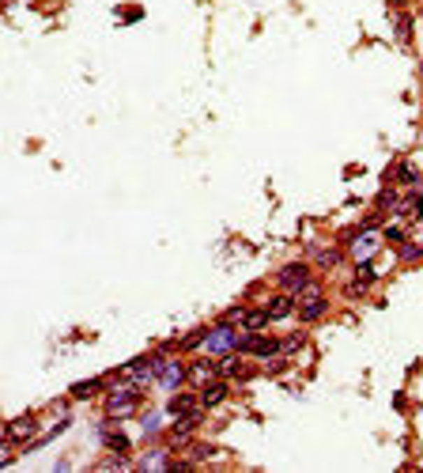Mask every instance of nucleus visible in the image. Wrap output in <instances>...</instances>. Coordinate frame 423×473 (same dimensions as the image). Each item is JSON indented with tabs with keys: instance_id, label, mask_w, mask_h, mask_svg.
I'll return each mask as SVG.
<instances>
[{
	"instance_id": "obj_15",
	"label": "nucleus",
	"mask_w": 423,
	"mask_h": 473,
	"mask_svg": "<svg viewBox=\"0 0 423 473\" xmlns=\"http://www.w3.org/2000/svg\"><path fill=\"white\" fill-rule=\"evenodd\" d=\"M303 348H306V333H287V337H280V356H299Z\"/></svg>"
},
{
	"instance_id": "obj_16",
	"label": "nucleus",
	"mask_w": 423,
	"mask_h": 473,
	"mask_svg": "<svg viewBox=\"0 0 423 473\" xmlns=\"http://www.w3.org/2000/svg\"><path fill=\"white\" fill-rule=\"evenodd\" d=\"M393 23H397V38L408 42L412 38V15L404 12V8H393Z\"/></svg>"
},
{
	"instance_id": "obj_20",
	"label": "nucleus",
	"mask_w": 423,
	"mask_h": 473,
	"mask_svg": "<svg viewBox=\"0 0 423 473\" xmlns=\"http://www.w3.org/2000/svg\"><path fill=\"white\" fill-rule=\"evenodd\" d=\"M397 182H401V185H420V171H416L412 163H401V167H397Z\"/></svg>"
},
{
	"instance_id": "obj_11",
	"label": "nucleus",
	"mask_w": 423,
	"mask_h": 473,
	"mask_svg": "<svg viewBox=\"0 0 423 473\" xmlns=\"http://www.w3.org/2000/svg\"><path fill=\"white\" fill-rule=\"evenodd\" d=\"M136 466H140V470H178L182 462H174L163 447H155V451H144V454H140Z\"/></svg>"
},
{
	"instance_id": "obj_3",
	"label": "nucleus",
	"mask_w": 423,
	"mask_h": 473,
	"mask_svg": "<svg viewBox=\"0 0 423 473\" xmlns=\"http://www.w3.org/2000/svg\"><path fill=\"white\" fill-rule=\"evenodd\" d=\"M204 424V409H196V413H185V416H174V424H171V432H166V443L163 447L166 451H182V447H189L193 443V432Z\"/></svg>"
},
{
	"instance_id": "obj_4",
	"label": "nucleus",
	"mask_w": 423,
	"mask_h": 473,
	"mask_svg": "<svg viewBox=\"0 0 423 473\" xmlns=\"http://www.w3.org/2000/svg\"><path fill=\"white\" fill-rule=\"evenodd\" d=\"M238 352L257 356V360L280 356V337H268L265 330H261V333H242V337H238Z\"/></svg>"
},
{
	"instance_id": "obj_22",
	"label": "nucleus",
	"mask_w": 423,
	"mask_h": 473,
	"mask_svg": "<svg viewBox=\"0 0 423 473\" xmlns=\"http://www.w3.org/2000/svg\"><path fill=\"white\" fill-rule=\"evenodd\" d=\"M317 265H322V269H333L336 262H340V250H317Z\"/></svg>"
},
{
	"instance_id": "obj_9",
	"label": "nucleus",
	"mask_w": 423,
	"mask_h": 473,
	"mask_svg": "<svg viewBox=\"0 0 423 473\" xmlns=\"http://www.w3.org/2000/svg\"><path fill=\"white\" fill-rule=\"evenodd\" d=\"M155 383L163 386V390H182V383H185V364L182 360H163V367H159V375H155Z\"/></svg>"
},
{
	"instance_id": "obj_24",
	"label": "nucleus",
	"mask_w": 423,
	"mask_h": 473,
	"mask_svg": "<svg viewBox=\"0 0 423 473\" xmlns=\"http://www.w3.org/2000/svg\"><path fill=\"white\" fill-rule=\"evenodd\" d=\"M420 254H423L420 243H401V262H416Z\"/></svg>"
},
{
	"instance_id": "obj_21",
	"label": "nucleus",
	"mask_w": 423,
	"mask_h": 473,
	"mask_svg": "<svg viewBox=\"0 0 423 473\" xmlns=\"http://www.w3.org/2000/svg\"><path fill=\"white\" fill-rule=\"evenodd\" d=\"M140 424H144V435L152 439V435H159V432H163V413H148Z\"/></svg>"
},
{
	"instance_id": "obj_2",
	"label": "nucleus",
	"mask_w": 423,
	"mask_h": 473,
	"mask_svg": "<svg viewBox=\"0 0 423 473\" xmlns=\"http://www.w3.org/2000/svg\"><path fill=\"white\" fill-rule=\"evenodd\" d=\"M325 311H329V295L317 288L314 281H310L306 288L295 295V314L303 322H317V318H325Z\"/></svg>"
},
{
	"instance_id": "obj_7",
	"label": "nucleus",
	"mask_w": 423,
	"mask_h": 473,
	"mask_svg": "<svg viewBox=\"0 0 423 473\" xmlns=\"http://www.w3.org/2000/svg\"><path fill=\"white\" fill-rule=\"evenodd\" d=\"M34 432H38V416H31V413H23V416H15V421L4 424V439L8 443H23V447L34 439Z\"/></svg>"
},
{
	"instance_id": "obj_25",
	"label": "nucleus",
	"mask_w": 423,
	"mask_h": 473,
	"mask_svg": "<svg viewBox=\"0 0 423 473\" xmlns=\"http://www.w3.org/2000/svg\"><path fill=\"white\" fill-rule=\"evenodd\" d=\"M4 443H8V439H4V432H0V466H8V462H12V451H8Z\"/></svg>"
},
{
	"instance_id": "obj_5",
	"label": "nucleus",
	"mask_w": 423,
	"mask_h": 473,
	"mask_svg": "<svg viewBox=\"0 0 423 473\" xmlns=\"http://www.w3.org/2000/svg\"><path fill=\"white\" fill-rule=\"evenodd\" d=\"M276 284H280V292L299 295V292L310 284V265H306V262H287V265L276 273Z\"/></svg>"
},
{
	"instance_id": "obj_8",
	"label": "nucleus",
	"mask_w": 423,
	"mask_h": 473,
	"mask_svg": "<svg viewBox=\"0 0 423 473\" xmlns=\"http://www.w3.org/2000/svg\"><path fill=\"white\" fill-rule=\"evenodd\" d=\"M393 216H397L401 224H420V220H423V193L412 190L408 197H401L397 209H393Z\"/></svg>"
},
{
	"instance_id": "obj_1",
	"label": "nucleus",
	"mask_w": 423,
	"mask_h": 473,
	"mask_svg": "<svg viewBox=\"0 0 423 473\" xmlns=\"http://www.w3.org/2000/svg\"><path fill=\"white\" fill-rule=\"evenodd\" d=\"M238 326H227V322H215L212 330H204V341H201V352L212 360H223L231 352H238Z\"/></svg>"
},
{
	"instance_id": "obj_18",
	"label": "nucleus",
	"mask_w": 423,
	"mask_h": 473,
	"mask_svg": "<svg viewBox=\"0 0 423 473\" xmlns=\"http://www.w3.org/2000/svg\"><path fill=\"white\" fill-rule=\"evenodd\" d=\"M129 466H133V462H129L125 454H117V451H110L102 462H95V470H129Z\"/></svg>"
},
{
	"instance_id": "obj_23",
	"label": "nucleus",
	"mask_w": 423,
	"mask_h": 473,
	"mask_svg": "<svg viewBox=\"0 0 423 473\" xmlns=\"http://www.w3.org/2000/svg\"><path fill=\"white\" fill-rule=\"evenodd\" d=\"M397 201H401L397 190H382L378 193V209H397Z\"/></svg>"
},
{
	"instance_id": "obj_19",
	"label": "nucleus",
	"mask_w": 423,
	"mask_h": 473,
	"mask_svg": "<svg viewBox=\"0 0 423 473\" xmlns=\"http://www.w3.org/2000/svg\"><path fill=\"white\" fill-rule=\"evenodd\" d=\"M404 235H408V231H404V224H401V220H397V224H385L382 227V239H385V243H404Z\"/></svg>"
},
{
	"instance_id": "obj_10",
	"label": "nucleus",
	"mask_w": 423,
	"mask_h": 473,
	"mask_svg": "<svg viewBox=\"0 0 423 473\" xmlns=\"http://www.w3.org/2000/svg\"><path fill=\"white\" fill-rule=\"evenodd\" d=\"M227 394H231V386L223 383V375H220V379H212V383H204L196 397H201V409H215V405L227 402Z\"/></svg>"
},
{
	"instance_id": "obj_13",
	"label": "nucleus",
	"mask_w": 423,
	"mask_h": 473,
	"mask_svg": "<svg viewBox=\"0 0 423 473\" xmlns=\"http://www.w3.org/2000/svg\"><path fill=\"white\" fill-rule=\"evenodd\" d=\"M265 311H268L272 322L287 318V314H295V295H291V292H276V295H272V299L265 303Z\"/></svg>"
},
{
	"instance_id": "obj_14",
	"label": "nucleus",
	"mask_w": 423,
	"mask_h": 473,
	"mask_svg": "<svg viewBox=\"0 0 423 473\" xmlns=\"http://www.w3.org/2000/svg\"><path fill=\"white\" fill-rule=\"evenodd\" d=\"M268 311L265 307H246V318H242V333H261L268 326Z\"/></svg>"
},
{
	"instance_id": "obj_12",
	"label": "nucleus",
	"mask_w": 423,
	"mask_h": 473,
	"mask_svg": "<svg viewBox=\"0 0 423 473\" xmlns=\"http://www.w3.org/2000/svg\"><path fill=\"white\" fill-rule=\"evenodd\" d=\"M196 409H201V397H196V394H189V390H174L171 394V402H166V413H171V416H185V413H196Z\"/></svg>"
},
{
	"instance_id": "obj_17",
	"label": "nucleus",
	"mask_w": 423,
	"mask_h": 473,
	"mask_svg": "<svg viewBox=\"0 0 423 473\" xmlns=\"http://www.w3.org/2000/svg\"><path fill=\"white\" fill-rule=\"evenodd\" d=\"M99 390H106V383H102V379H87V383L72 386V397H95Z\"/></svg>"
},
{
	"instance_id": "obj_6",
	"label": "nucleus",
	"mask_w": 423,
	"mask_h": 473,
	"mask_svg": "<svg viewBox=\"0 0 423 473\" xmlns=\"http://www.w3.org/2000/svg\"><path fill=\"white\" fill-rule=\"evenodd\" d=\"M212 379H220V360L201 356V360H193V364H185V383L196 386V390H201L204 383H212Z\"/></svg>"
},
{
	"instance_id": "obj_26",
	"label": "nucleus",
	"mask_w": 423,
	"mask_h": 473,
	"mask_svg": "<svg viewBox=\"0 0 423 473\" xmlns=\"http://www.w3.org/2000/svg\"><path fill=\"white\" fill-rule=\"evenodd\" d=\"M389 4H397V8H401V4H404V0H389Z\"/></svg>"
}]
</instances>
